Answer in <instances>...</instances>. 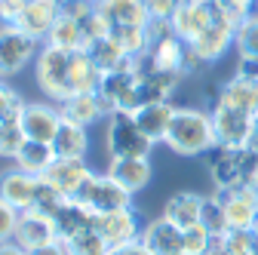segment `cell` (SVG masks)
I'll return each instance as SVG.
<instances>
[{
	"instance_id": "1",
	"label": "cell",
	"mask_w": 258,
	"mask_h": 255,
	"mask_svg": "<svg viewBox=\"0 0 258 255\" xmlns=\"http://www.w3.org/2000/svg\"><path fill=\"white\" fill-rule=\"evenodd\" d=\"M163 145L178 157H203V154H209L218 145L212 114L203 111V108H175V117L169 123V133H166Z\"/></svg>"
},
{
	"instance_id": "2",
	"label": "cell",
	"mask_w": 258,
	"mask_h": 255,
	"mask_svg": "<svg viewBox=\"0 0 258 255\" xmlns=\"http://www.w3.org/2000/svg\"><path fill=\"white\" fill-rule=\"evenodd\" d=\"M209 178L215 190L231 187H258V151L255 148H221L215 145L206 157Z\"/></svg>"
},
{
	"instance_id": "3",
	"label": "cell",
	"mask_w": 258,
	"mask_h": 255,
	"mask_svg": "<svg viewBox=\"0 0 258 255\" xmlns=\"http://www.w3.org/2000/svg\"><path fill=\"white\" fill-rule=\"evenodd\" d=\"M34 83L49 102L61 105L64 99H71V52L43 43L37 58H34Z\"/></svg>"
},
{
	"instance_id": "4",
	"label": "cell",
	"mask_w": 258,
	"mask_h": 255,
	"mask_svg": "<svg viewBox=\"0 0 258 255\" xmlns=\"http://www.w3.org/2000/svg\"><path fill=\"white\" fill-rule=\"evenodd\" d=\"M105 151H108V160L151 157L154 142L139 130L136 117L129 111H111L108 120H105Z\"/></svg>"
},
{
	"instance_id": "5",
	"label": "cell",
	"mask_w": 258,
	"mask_h": 255,
	"mask_svg": "<svg viewBox=\"0 0 258 255\" xmlns=\"http://www.w3.org/2000/svg\"><path fill=\"white\" fill-rule=\"evenodd\" d=\"M40 46L43 43L37 37L25 34L22 28H16L10 22H0V80L22 74L37 58Z\"/></svg>"
},
{
	"instance_id": "6",
	"label": "cell",
	"mask_w": 258,
	"mask_h": 255,
	"mask_svg": "<svg viewBox=\"0 0 258 255\" xmlns=\"http://www.w3.org/2000/svg\"><path fill=\"white\" fill-rule=\"evenodd\" d=\"M221 22H231V19H228V13H224V7L218 0H187V4L175 13L172 28L184 43H194L200 34H206L209 28H215Z\"/></svg>"
},
{
	"instance_id": "7",
	"label": "cell",
	"mask_w": 258,
	"mask_h": 255,
	"mask_svg": "<svg viewBox=\"0 0 258 255\" xmlns=\"http://www.w3.org/2000/svg\"><path fill=\"white\" fill-rule=\"evenodd\" d=\"M74 200L83 203L89 212H114V209L133 206V194H129L126 187H120L108 172H102V175H99V172H92Z\"/></svg>"
},
{
	"instance_id": "8",
	"label": "cell",
	"mask_w": 258,
	"mask_h": 255,
	"mask_svg": "<svg viewBox=\"0 0 258 255\" xmlns=\"http://www.w3.org/2000/svg\"><path fill=\"white\" fill-rule=\"evenodd\" d=\"M95 92H99V99L105 102L108 114L111 111H129L133 114L139 108V74L133 68V61H129L126 68L102 74V83Z\"/></svg>"
},
{
	"instance_id": "9",
	"label": "cell",
	"mask_w": 258,
	"mask_h": 255,
	"mask_svg": "<svg viewBox=\"0 0 258 255\" xmlns=\"http://www.w3.org/2000/svg\"><path fill=\"white\" fill-rule=\"evenodd\" d=\"M212 123H215V139L221 148H246L252 139V126H255V114L231 108V105H212Z\"/></svg>"
},
{
	"instance_id": "10",
	"label": "cell",
	"mask_w": 258,
	"mask_h": 255,
	"mask_svg": "<svg viewBox=\"0 0 258 255\" xmlns=\"http://www.w3.org/2000/svg\"><path fill=\"white\" fill-rule=\"evenodd\" d=\"M19 126H22V133L31 139V142H52L55 133H58V126H61V111L55 102H25L22 114H19Z\"/></svg>"
},
{
	"instance_id": "11",
	"label": "cell",
	"mask_w": 258,
	"mask_h": 255,
	"mask_svg": "<svg viewBox=\"0 0 258 255\" xmlns=\"http://www.w3.org/2000/svg\"><path fill=\"white\" fill-rule=\"evenodd\" d=\"M92 228L111 246H123V243L139 240L145 225L139 221L136 206H126V209H114V212H92Z\"/></svg>"
},
{
	"instance_id": "12",
	"label": "cell",
	"mask_w": 258,
	"mask_h": 255,
	"mask_svg": "<svg viewBox=\"0 0 258 255\" xmlns=\"http://www.w3.org/2000/svg\"><path fill=\"white\" fill-rule=\"evenodd\" d=\"M224 218H228V231H249L258 218V187H231V190H215Z\"/></svg>"
},
{
	"instance_id": "13",
	"label": "cell",
	"mask_w": 258,
	"mask_h": 255,
	"mask_svg": "<svg viewBox=\"0 0 258 255\" xmlns=\"http://www.w3.org/2000/svg\"><path fill=\"white\" fill-rule=\"evenodd\" d=\"M89 175H92V169L86 163V157H55V163L46 169L43 181H49L61 197L74 200Z\"/></svg>"
},
{
	"instance_id": "14",
	"label": "cell",
	"mask_w": 258,
	"mask_h": 255,
	"mask_svg": "<svg viewBox=\"0 0 258 255\" xmlns=\"http://www.w3.org/2000/svg\"><path fill=\"white\" fill-rule=\"evenodd\" d=\"M58 16H61V0H31V4H25V7L16 13V19H13L10 25L22 28L25 34L37 37V40L43 43L46 34L52 31V25L58 22Z\"/></svg>"
},
{
	"instance_id": "15",
	"label": "cell",
	"mask_w": 258,
	"mask_h": 255,
	"mask_svg": "<svg viewBox=\"0 0 258 255\" xmlns=\"http://www.w3.org/2000/svg\"><path fill=\"white\" fill-rule=\"evenodd\" d=\"M40 190V178L31 175L19 166H10L0 172V200L10 203L13 209L19 212H28L31 206H34V197Z\"/></svg>"
},
{
	"instance_id": "16",
	"label": "cell",
	"mask_w": 258,
	"mask_h": 255,
	"mask_svg": "<svg viewBox=\"0 0 258 255\" xmlns=\"http://www.w3.org/2000/svg\"><path fill=\"white\" fill-rule=\"evenodd\" d=\"M58 240V231H55V221L40 215V212H19V225H16V234H13V243H19L25 252H34L46 243H55Z\"/></svg>"
},
{
	"instance_id": "17",
	"label": "cell",
	"mask_w": 258,
	"mask_h": 255,
	"mask_svg": "<svg viewBox=\"0 0 258 255\" xmlns=\"http://www.w3.org/2000/svg\"><path fill=\"white\" fill-rule=\"evenodd\" d=\"M145 249L151 255H184V243H181V231L175 225L160 215V218H151L148 225L142 228V237Z\"/></svg>"
},
{
	"instance_id": "18",
	"label": "cell",
	"mask_w": 258,
	"mask_h": 255,
	"mask_svg": "<svg viewBox=\"0 0 258 255\" xmlns=\"http://www.w3.org/2000/svg\"><path fill=\"white\" fill-rule=\"evenodd\" d=\"M99 13L108 22V31H114V28H145L151 22L145 0H99Z\"/></svg>"
},
{
	"instance_id": "19",
	"label": "cell",
	"mask_w": 258,
	"mask_h": 255,
	"mask_svg": "<svg viewBox=\"0 0 258 255\" xmlns=\"http://www.w3.org/2000/svg\"><path fill=\"white\" fill-rule=\"evenodd\" d=\"M108 175H111L120 187H126L129 194L136 197L139 190H145V187L151 184L154 166H151L148 157H123V160H111V163H108Z\"/></svg>"
},
{
	"instance_id": "20",
	"label": "cell",
	"mask_w": 258,
	"mask_h": 255,
	"mask_svg": "<svg viewBox=\"0 0 258 255\" xmlns=\"http://www.w3.org/2000/svg\"><path fill=\"white\" fill-rule=\"evenodd\" d=\"M234 34H237V28H234L231 22H221V25L209 28L206 34H200L197 40L187 43V46L197 52V58L209 68V65H215V61H221L224 55L231 52V46H234Z\"/></svg>"
},
{
	"instance_id": "21",
	"label": "cell",
	"mask_w": 258,
	"mask_h": 255,
	"mask_svg": "<svg viewBox=\"0 0 258 255\" xmlns=\"http://www.w3.org/2000/svg\"><path fill=\"white\" fill-rule=\"evenodd\" d=\"M200 215H203V194H197V190H175L163 203V218L178 231L200 225Z\"/></svg>"
},
{
	"instance_id": "22",
	"label": "cell",
	"mask_w": 258,
	"mask_h": 255,
	"mask_svg": "<svg viewBox=\"0 0 258 255\" xmlns=\"http://www.w3.org/2000/svg\"><path fill=\"white\" fill-rule=\"evenodd\" d=\"M61 117L64 120H71L77 126H95L99 120H108V108L105 102L99 99V92H80V95H71V99H64L58 105Z\"/></svg>"
},
{
	"instance_id": "23",
	"label": "cell",
	"mask_w": 258,
	"mask_h": 255,
	"mask_svg": "<svg viewBox=\"0 0 258 255\" xmlns=\"http://www.w3.org/2000/svg\"><path fill=\"white\" fill-rule=\"evenodd\" d=\"M139 130L154 142V145H163L166 133H169V123L175 117V105L172 102H151V105H142L133 111Z\"/></svg>"
},
{
	"instance_id": "24",
	"label": "cell",
	"mask_w": 258,
	"mask_h": 255,
	"mask_svg": "<svg viewBox=\"0 0 258 255\" xmlns=\"http://www.w3.org/2000/svg\"><path fill=\"white\" fill-rule=\"evenodd\" d=\"M215 102L240 108V111H249V114H258V80L231 77L228 83H221V89L215 92Z\"/></svg>"
},
{
	"instance_id": "25",
	"label": "cell",
	"mask_w": 258,
	"mask_h": 255,
	"mask_svg": "<svg viewBox=\"0 0 258 255\" xmlns=\"http://www.w3.org/2000/svg\"><path fill=\"white\" fill-rule=\"evenodd\" d=\"M49 145H52L55 157H86L89 133H86V126H77V123L61 117V126H58V133H55V139Z\"/></svg>"
},
{
	"instance_id": "26",
	"label": "cell",
	"mask_w": 258,
	"mask_h": 255,
	"mask_svg": "<svg viewBox=\"0 0 258 255\" xmlns=\"http://www.w3.org/2000/svg\"><path fill=\"white\" fill-rule=\"evenodd\" d=\"M52 163H55L52 145H46V142H31V139L22 145V151L16 154V160H13V166L25 169V172H31V175H37V178H43Z\"/></svg>"
},
{
	"instance_id": "27",
	"label": "cell",
	"mask_w": 258,
	"mask_h": 255,
	"mask_svg": "<svg viewBox=\"0 0 258 255\" xmlns=\"http://www.w3.org/2000/svg\"><path fill=\"white\" fill-rule=\"evenodd\" d=\"M43 43H49V46H58V49H68V52H74V49H86V31H83V25L77 22V19H71V16H58V22L52 25V31L46 34V40Z\"/></svg>"
},
{
	"instance_id": "28",
	"label": "cell",
	"mask_w": 258,
	"mask_h": 255,
	"mask_svg": "<svg viewBox=\"0 0 258 255\" xmlns=\"http://www.w3.org/2000/svg\"><path fill=\"white\" fill-rule=\"evenodd\" d=\"M52 221H55L58 240H68L71 234L92 228V212H89L83 203H77V200H64V206L55 212V218H52Z\"/></svg>"
},
{
	"instance_id": "29",
	"label": "cell",
	"mask_w": 258,
	"mask_h": 255,
	"mask_svg": "<svg viewBox=\"0 0 258 255\" xmlns=\"http://www.w3.org/2000/svg\"><path fill=\"white\" fill-rule=\"evenodd\" d=\"M86 52L92 55V61H95V65H99V71L102 74H108V71H117V68H126L129 65V61H133V58H129L111 37H99V40H92L89 46H86Z\"/></svg>"
},
{
	"instance_id": "30",
	"label": "cell",
	"mask_w": 258,
	"mask_h": 255,
	"mask_svg": "<svg viewBox=\"0 0 258 255\" xmlns=\"http://www.w3.org/2000/svg\"><path fill=\"white\" fill-rule=\"evenodd\" d=\"M61 243H64V249H68V255H111V249H114L95 228L77 231V234H71Z\"/></svg>"
},
{
	"instance_id": "31",
	"label": "cell",
	"mask_w": 258,
	"mask_h": 255,
	"mask_svg": "<svg viewBox=\"0 0 258 255\" xmlns=\"http://www.w3.org/2000/svg\"><path fill=\"white\" fill-rule=\"evenodd\" d=\"M234 46L240 58H258V16L252 13L234 34Z\"/></svg>"
},
{
	"instance_id": "32",
	"label": "cell",
	"mask_w": 258,
	"mask_h": 255,
	"mask_svg": "<svg viewBox=\"0 0 258 255\" xmlns=\"http://www.w3.org/2000/svg\"><path fill=\"white\" fill-rule=\"evenodd\" d=\"M200 225H206L212 231V237L228 234V218H224L221 200L218 194H203V215H200Z\"/></svg>"
},
{
	"instance_id": "33",
	"label": "cell",
	"mask_w": 258,
	"mask_h": 255,
	"mask_svg": "<svg viewBox=\"0 0 258 255\" xmlns=\"http://www.w3.org/2000/svg\"><path fill=\"white\" fill-rule=\"evenodd\" d=\"M25 142H28V136L22 133L19 120L0 123V157H7V160H16V154L22 151Z\"/></svg>"
},
{
	"instance_id": "34",
	"label": "cell",
	"mask_w": 258,
	"mask_h": 255,
	"mask_svg": "<svg viewBox=\"0 0 258 255\" xmlns=\"http://www.w3.org/2000/svg\"><path fill=\"white\" fill-rule=\"evenodd\" d=\"M64 200H68V197H61L49 181L40 178V190H37V197H34V206H31V212H40V215H46V218H55V212L64 206Z\"/></svg>"
},
{
	"instance_id": "35",
	"label": "cell",
	"mask_w": 258,
	"mask_h": 255,
	"mask_svg": "<svg viewBox=\"0 0 258 255\" xmlns=\"http://www.w3.org/2000/svg\"><path fill=\"white\" fill-rule=\"evenodd\" d=\"M212 240H215V237H212V231H209L206 225H190V228L181 231L184 255H203V252H209Z\"/></svg>"
},
{
	"instance_id": "36",
	"label": "cell",
	"mask_w": 258,
	"mask_h": 255,
	"mask_svg": "<svg viewBox=\"0 0 258 255\" xmlns=\"http://www.w3.org/2000/svg\"><path fill=\"white\" fill-rule=\"evenodd\" d=\"M25 108V99H22V92L13 89L10 83L0 80V123H10V120H19Z\"/></svg>"
},
{
	"instance_id": "37",
	"label": "cell",
	"mask_w": 258,
	"mask_h": 255,
	"mask_svg": "<svg viewBox=\"0 0 258 255\" xmlns=\"http://www.w3.org/2000/svg\"><path fill=\"white\" fill-rule=\"evenodd\" d=\"M218 4L224 7V13H228V19L234 22V28H240L258 10V0H218Z\"/></svg>"
},
{
	"instance_id": "38",
	"label": "cell",
	"mask_w": 258,
	"mask_h": 255,
	"mask_svg": "<svg viewBox=\"0 0 258 255\" xmlns=\"http://www.w3.org/2000/svg\"><path fill=\"white\" fill-rule=\"evenodd\" d=\"M184 4H187V0H145L151 19H163V22H172L175 13H178Z\"/></svg>"
},
{
	"instance_id": "39",
	"label": "cell",
	"mask_w": 258,
	"mask_h": 255,
	"mask_svg": "<svg viewBox=\"0 0 258 255\" xmlns=\"http://www.w3.org/2000/svg\"><path fill=\"white\" fill-rule=\"evenodd\" d=\"M19 225V209H13L10 203L0 200V243H10Z\"/></svg>"
},
{
	"instance_id": "40",
	"label": "cell",
	"mask_w": 258,
	"mask_h": 255,
	"mask_svg": "<svg viewBox=\"0 0 258 255\" xmlns=\"http://www.w3.org/2000/svg\"><path fill=\"white\" fill-rule=\"evenodd\" d=\"M234 77L258 80V58H240V61H237V68H234Z\"/></svg>"
},
{
	"instance_id": "41",
	"label": "cell",
	"mask_w": 258,
	"mask_h": 255,
	"mask_svg": "<svg viewBox=\"0 0 258 255\" xmlns=\"http://www.w3.org/2000/svg\"><path fill=\"white\" fill-rule=\"evenodd\" d=\"M25 4H31V0H0V22H13Z\"/></svg>"
},
{
	"instance_id": "42",
	"label": "cell",
	"mask_w": 258,
	"mask_h": 255,
	"mask_svg": "<svg viewBox=\"0 0 258 255\" xmlns=\"http://www.w3.org/2000/svg\"><path fill=\"white\" fill-rule=\"evenodd\" d=\"M111 255H151V252L145 249V243H142V240H133V243L114 246V249H111Z\"/></svg>"
},
{
	"instance_id": "43",
	"label": "cell",
	"mask_w": 258,
	"mask_h": 255,
	"mask_svg": "<svg viewBox=\"0 0 258 255\" xmlns=\"http://www.w3.org/2000/svg\"><path fill=\"white\" fill-rule=\"evenodd\" d=\"M28 255H68V249H64L61 240H55V243H46V246H40V249H34V252H28Z\"/></svg>"
},
{
	"instance_id": "44",
	"label": "cell",
	"mask_w": 258,
	"mask_h": 255,
	"mask_svg": "<svg viewBox=\"0 0 258 255\" xmlns=\"http://www.w3.org/2000/svg\"><path fill=\"white\" fill-rule=\"evenodd\" d=\"M0 255H28V252H25L19 243H13V240H10V243H0Z\"/></svg>"
},
{
	"instance_id": "45",
	"label": "cell",
	"mask_w": 258,
	"mask_h": 255,
	"mask_svg": "<svg viewBox=\"0 0 258 255\" xmlns=\"http://www.w3.org/2000/svg\"><path fill=\"white\" fill-rule=\"evenodd\" d=\"M203 255H228V252L221 249V243H218V237H215V240H212V246H209V252H203Z\"/></svg>"
},
{
	"instance_id": "46",
	"label": "cell",
	"mask_w": 258,
	"mask_h": 255,
	"mask_svg": "<svg viewBox=\"0 0 258 255\" xmlns=\"http://www.w3.org/2000/svg\"><path fill=\"white\" fill-rule=\"evenodd\" d=\"M249 148L258 151V114H255V126H252V139H249Z\"/></svg>"
},
{
	"instance_id": "47",
	"label": "cell",
	"mask_w": 258,
	"mask_h": 255,
	"mask_svg": "<svg viewBox=\"0 0 258 255\" xmlns=\"http://www.w3.org/2000/svg\"><path fill=\"white\" fill-rule=\"evenodd\" d=\"M252 231H255V237H258V218H255V225H252Z\"/></svg>"
},
{
	"instance_id": "48",
	"label": "cell",
	"mask_w": 258,
	"mask_h": 255,
	"mask_svg": "<svg viewBox=\"0 0 258 255\" xmlns=\"http://www.w3.org/2000/svg\"><path fill=\"white\" fill-rule=\"evenodd\" d=\"M255 16H258V10H255Z\"/></svg>"
},
{
	"instance_id": "49",
	"label": "cell",
	"mask_w": 258,
	"mask_h": 255,
	"mask_svg": "<svg viewBox=\"0 0 258 255\" xmlns=\"http://www.w3.org/2000/svg\"><path fill=\"white\" fill-rule=\"evenodd\" d=\"M95 4H99V0H95Z\"/></svg>"
}]
</instances>
